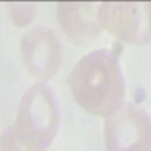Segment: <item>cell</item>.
<instances>
[{
    "label": "cell",
    "instance_id": "6da1fadb",
    "mask_svg": "<svg viewBox=\"0 0 151 151\" xmlns=\"http://www.w3.org/2000/svg\"><path fill=\"white\" fill-rule=\"evenodd\" d=\"M71 92L86 112L109 116L122 106L125 83L116 55L100 48L83 56L68 76Z\"/></svg>",
    "mask_w": 151,
    "mask_h": 151
},
{
    "label": "cell",
    "instance_id": "52a82bcc",
    "mask_svg": "<svg viewBox=\"0 0 151 151\" xmlns=\"http://www.w3.org/2000/svg\"><path fill=\"white\" fill-rule=\"evenodd\" d=\"M36 8L33 3H14L8 6V15L17 27H26L33 20Z\"/></svg>",
    "mask_w": 151,
    "mask_h": 151
},
{
    "label": "cell",
    "instance_id": "7a4b0ae2",
    "mask_svg": "<svg viewBox=\"0 0 151 151\" xmlns=\"http://www.w3.org/2000/svg\"><path fill=\"white\" fill-rule=\"evenodd\" d=\"M60 110L53 91L35 83L23 94L15 125L17 139L30 151H45L56 137Z\"/></svg>",
    "mask_w": 151,
    "mask_h": 151
},
{
    "label": "cell",
    "instance_id": "5b68a950",
    "mask_svg": "<svg viewBox=\"0 0 151 151\" xmlns=\"http://www.w3.org/2000/svg\"><path fill=\"white\" fill-rule=\"evenodd\" d=\"M21 58L27 71L36 79H50L60 65V44L48 27H35L21 38Z\"/></svg>",
    "mask_w": 151,
    "mask_h": 151
},
{
    "label": "cell",
    "instance_id": "ba28073f",
    "mask_svg": "<svg viewBox=\"0 0 151 151\" xmlns=\"http://www.w3.org/2000/svg\"><path fill=\"white\" fill-rule=\"evenodd\" d=\"M0 151H30L17 139L15 132L12 127L6 129L0 137Z\"/></svg>",
    "mask_w": 151,
    "mask_h": 151
},
{
    "label": "cell",
    "instance_id": "277c9868",
    "mask_svg": "<svg viewBox=\"0 0 151 151\" xmlns=\"http://www.w3.org/2000/svg\"><path fill=\"white\" fill-rule=\"evenodd\" d=\"M100 27L115 38L132 44L150 41V3L103 2L97 8Z\"/></svg>",
    "mask_w": 151,
    "mask_h": 151
},
{
    "label": "cell",
    "instance_id": "3957f363",
    "mask_svg": "<svg viewBox=\"0 0 151 151\" xmlns=\"http://www.w3.org/2000/svg\"><path fill=\"white\" fill-rule=\"evenodd\" d=\"M107 151H150V116L130 103L122 104L107 116L104 124Z\"/></svg>",
    "mask_w": 151,
    "mask_h": 151
},
{
    "label": "cell",
    "instance_id": "8992f818",
    "mask_svg": "<svg viewBox=\"0 0 151 151\" xmlns=\"http://www.w3.org/2000/svg\"><path fill=\"white\" fill-rule=\"evenodd\" d=\"M56 14L67 38L77 45L92 42L101 29L97 17V5L94 3L60 2L56 5Z\"/></svg>",
    "mask_w": 151,
    "mask_h": 151
}]
</instances>
